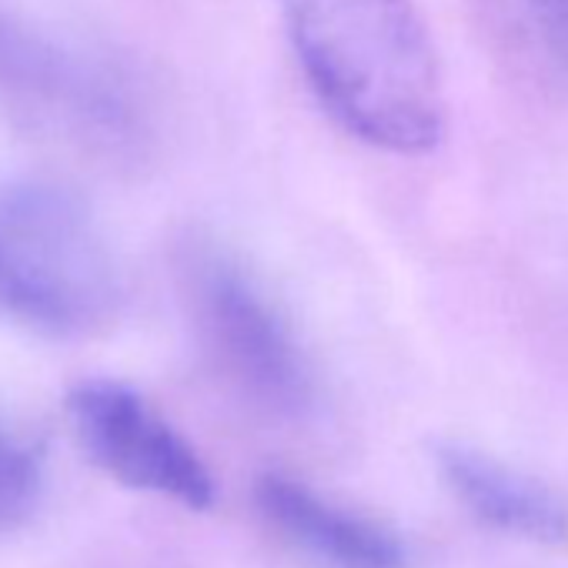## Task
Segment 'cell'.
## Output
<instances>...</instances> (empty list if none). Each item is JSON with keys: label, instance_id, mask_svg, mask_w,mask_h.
<instances>
[{"label": "cell", "instance_id": "6da1fadb", "mask_svg": "<svg viewBox=\"0 0 568 568\" xmlns=\"http://www.w3.org/2000/svg\"><path fill=\"white\" fill-rule=\"evenodd\" d=\"M284 28L318 104L358 141L425 154L445 134V88L412 0H284Z\"/></svg>", "mask_w": 568, "mask_h": 568}, {"label": "cell", "instance_id": "7a4b0ae2", "mask_svg": "<svg viewBox=\"0 0 568 568\" xmlns=\"http://www.w3.org/2000/svg\"><path fill=\"white\" fill-rule=\"evenodd\" d=\"M0 128L78 164L128 174L151 164L161 108L131 61L0 0Z\"/></svg>", "mask_w": 568, "mask_h": 568}, {"label": "cell", "instance_id": "3957f363", "mask_svg": "<svg viewBox=\"0 0 568 568\" xmlns=\"http://www.w3.org/2000/svg\"><path fill=\"white\" fill-rule=\"evenodd\" d=\"M124 274L94 211L64 184L0 181V322L48 342L108 332Z\"/></svg>", "mask_w": 568, "mask_h": 568}, {"label": "cell", "instance_id": "277c9868", "mask_svg": "<svg viewBox=\"0 0 568 568\" xmlns=\"http://www.w3.org/2000/svg\"><path fill=\"white\" fill-rule=\"evenodd\" d=\"M178 292L214 365L257 405L298 415L312 402L308 358L281 308L217 241L191 234L174 251Z\"/></svg>", "mask_w": 568, "mask_h": 568}, {"label": "cell", "instance_id": "5b68a950", "mask_svg": "<svg viewBox=\"0 0 568 568\" xmlns=\"http://www.w3.org/2000/svg\"><path fill=\"white\" fill-rule=\"evenodd\" d=\"M68 418L81 452L114 481L184 508L214 501V478L191 442L131 385L91 378L68 392Z\"/></svg>", "mask_w": 568, "mask_h": 568}, {"label": "cell", "instance_id": "8992f818", "mask_svg": "<svg viewBox=\"0 0 568 568\" xmlns=\"http://www.w3.org/2000/svg\"><path fill=\"white\" fill-rule=\"evenodd\" d=\"M261 511L302 548L335 568H402V541L378 521L355 515L308 485L264 475L257 481Z\"/></svg>", "mask_w": 568, "mask_h": 568}, {"label": "cell", "instance_id": "52a82bcc", "mask_svg": "<svg viewBox=\"0 0 568 568\" xmlns=\"http://www.w3.org/2000/svg\"><path fill=\"white\" fill-rule=\"evenodd\" d=\"M438 468L458 501L481 521L535 541H561L568 535L565 501L498 458L468 445H445L438 448Z\"/></svg>", "mask_w": 568, "mask_h": 568}, {"label": "cell", "instance_id": "ba28073f", "mask_svg": "<svg viewBox=\"0 0 568 568\" xmlns=\"http://www.w3.org/2000/svg\"><path fill=\"white\" fill-rule=\"evenodd\" d=\"M44 495V462L38 445L0 418V535L28 525Z\"/></svg>", "mask_w": 568, "mask_h": 568}, {"label": "cell", "instance_id": "9c48e42d", "mask_svg": "<svg viewBox=\"0 0 568 568\" xmlns=\"http://www.w3.org/2000/svg\"><path fill=\"white\" fill-rule=\"evenodd\" d=\"M541 51L568 74V0H525Z\"/></svg>", "mask_w": 568, "mask_h": 568}]
</instances>
